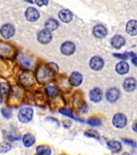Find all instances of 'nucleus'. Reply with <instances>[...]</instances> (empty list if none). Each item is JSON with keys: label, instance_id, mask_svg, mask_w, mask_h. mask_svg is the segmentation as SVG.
<instances>
[{"label": "nucleus", "instance_id": "obj_1", "mask_svg": "<svg viewBox=\"0 0 137 155\" xmlns=\"http://www.w3.org/2000/svg\"><path fill=\"white\" fill-rule=\"evenodd\" d=\"M33 114H34V111L32 108L24 107V108H21L19 110L18 115V118L21 123L26 124V123H28L29 121H31V119L33 118Z\"/></svg>", "mask_w": 137, "mask_h": 155}, {"label": "nucleus", "instance_id": "obj_2", "mask_svg": "<svg viewBox=\"0 0 137 155\" xmlns=\"http://www.w3.org/2000/svg\"><path fill=\"white\" fill-rule=\"evenodd\" d=\"M52 77V72L47 67H42L39 69L37 73V78L39 79L40 83H45L49 81Z\"/></svg>", "mask_w": 137, "mask_h": 155}, {"label": "nucleus", "instance_id": "obj_3", "mask_svg": "<svg viewBox=\"0 0 137 155\" xmlns=\"http://www.w3.org/2000/svg\"><path fill=\"white\" fill-rule=\"evenodd\" d=\"M126 123H127V118L123 114L118 113V114H115L113 117V124L117 129L124 128L126 126Z\"/></svg>", "mask_w": 137, "mask_h": 155}, {"label": "nucleus", "instance_id": "obj_4", "mask_svg": "<svg viewBox=\"0 0 137 155\" xmlns=\"http://www.w3.org/2000/svg\"><path fill=\"white\" fill-rule=\"evenodd\" d=\"M104 66V61L99 56H94L90 61V67L94 71H100Z\"/></svg>", "mask_w": 137, "mask_h": 155}, {"label": "nucleus", "instance_id": "obj_5", "mask_svg": "<svg viewBox=\"0 0 137 155\" xmlns=\"http://www.w3.org/2000/svg\"><path fill=\"white\" fill-rule=\"evenodd\" d=\"M0 33H1L3 38L9 39L15 33V28L11 24H5L4 26H2L1 29H0Z\"/></svg>", "mask_w": 137, "mask_h": 155}, {"label": "nucleus", "instance_id": "obj_6", "mask_svg": "<svg viewBox=\"0 0 137 155\" xmlns=\"http://www.w3.org/2000/svg\"><path fill=\"white\" fill-rule=\"evenodd\" d=\"M51 39H52L51 33L47 29L40 30V31L38 33V41L41 44H48L49 42H50Z\"/></svg>", "mask_w": 137, "mask_h": 155}, {"label": "nucleus", "instance_id": "obj_7", "mask_svg": "<svg viewBox=\"0 0 137 155\" xmlns=\"http://www.w3.org/2000/svg\"><path fill=\"white\" fill-rule=\"evenodd\" d=\"M60 51L64 55H72L75 52V45L72 41H66L61 45Z\"/></svg>", "mask_w": 137, "mask_h": 155}, {"label": "nucleus", "instance_id": "obj_8", "mask_svg": "<svg viewBox=\"0 0 137 155\" xmlns=\"http://www.w3.org/2000/svg\"><path fill=\"white\" fill-rule=\"evenodd\" d=\"M25 16H26V18L30 21V22H34L39 19L40 18V13L39 11L34 8H28L27 10H26V13H25Z\"/></svg>", "mask_w": 137, "mask_h": 155}, {"label": "nucleus", "instance_id": "obj_9", "mask_svg": "<svg viewBox=\"0 0 137 155\" xmlns=\"http://www.w3.org/2000/svg\"><path fill=\"white\" fill-rule=\"evenodd\" d=\"M120 97V91L117 88H111L106 93V99L111 102L114 103L116 102Z\"/></svg>", "mask_w": 137, "mask_h": 155}, {"label": "nucleus", "instance_id": "obj_10", "mask_svg": "<svg viewBox=\"0 0 137 155\" xmlns=\"http://www.w3.org/2000/svg\"><path fill=\"white\" fill-rule=\"evenodd\" d=\"M82 75L81 74H80L79 72H73L71 75H70V78H68V82L70 84L72 85V86H79L81 85V84L82 83Z\"/></svg>", "mask_w": 137, "mask_h": 155}, {"label": "nucleus", "instance_id": "obj_11", "mask_svg": "<svg viewBox=\"0 0 137 155\" xmlns=\"http://www.w3.org/2000/svg\"><path fill=\"white\" fill-rule=\"evenodd\" d=\"M93 35L98 39H102L107 35V29L104 26L97 25L93 28Z\"/></svg>", "mask_w": 137, "mask_h": 155}, {"label": "nucleus", "instance_id": "obj_12", "mask_svg": "<svg viewBox=\"0 0 137 155\" xmlns=\"http://www.w3.org/2000/svg\"><path fill=\"white\" fill-rule=\"evenodd\" d=\"M90 99L94 102L98 103L102 99V92L100 88H94L90 92Z\"/></svg>", "mask_w": 137, "mask_h": 155}, {"label": "nucleus", "instance_id": "obj_13", "mask_svg": "<svg viewBox=\"0 0 137 155\" xmlns=\"http://www.w3.org/2000/svg\"><path fill=\"white\" fill-rule=\"evenodd\" d=\"M59 18H60L61 21H63L65 23H68V22L72 21V19L73 18V15H72V13L70 10H68V9H62L59 13Z\"/></svg>", "mask_w": 137, "mask_h": 155}, {"label": "nucleus", "instance_id": "obj_14", "mask_svg": "<svg viewBox=\"0 0 137 155\" xmlns=\"http://www.w3.org/2000/svg\"><path fill=\"white\" fill-rule=\"evenodd\" d=\"M111 43H112V46L115 49H121L124 44H125V40L123 36H120V35H116L114 36L112 41H111Z\"/></svg>", "mask_w": 137, "mask_h": 155}, {"label": "nucleus", "instance_id": "obj_15", "mask_svg": "<svg viewBox=\"0 0 137 155\" xmlns=\"http://www.w3.org/2000/svg\"><path fill=\"white\" fill-rule=\"evenodd\" d=\"M123 88L126 92H132L136 88V81L134 78H127L123 82Z\"/></svg>", "mask_w": 137, "mask_h": 155}, {"label": "nucleus", "instance_id": "obj_16", "mask_svg": "<svg viewBox=\"0 0 137 155\" xmlns=\"http://www.w3.org/2000/svg\"><path fill=\"white\" fill-rule=\"evenodd\" d=\"M126 32L132 36H135L137 33V22L136 20H130L126 25Z\"/></svg>", "mask_w": 137, "mask_h": 155}, {"label": "nucleus", "instance_id": "obj_17", "mask_svg": "<svg viewBox=\"0 0 137 155\" xmlns=\"http://www.w3.org/2000/svg\"><path fill=\"white\" fill-rule=\"evenodd\" d=\"M20 82L24 85H31L34 83V78L31 74L25 73L20 76Z\"/></svg>", "mask_w": 137, "mask_h": 155}, {"label": "nucleus", "instance_id": "obj_18", "mask_svg": "<svg viewBox=\"0 0 137 155\" xmlns=\"http://www.w3.org/2000/svg\"><path fill=\"white\" fill-rule=\"evenodd\" d=\"M58 27H59V22L54 18H49L45 22V28L49 32L58 28Z\"/></svg>", "mask_w": 137, "mask_h": 155}, {"label": "nucleus", "instance_id": "obj_19", "mask_svg": "<svg viewBox=\"0 0 137 155\" xmlns=\"http://www.w3.org/2000/svg\"><path fill=\"white\" fill-rule=\"evenodd\" d=\"M115 69L119 74H125L129 71V64L125 63V61H121V63L117 64Z\"/></svg>", "mask_w": 137, "mask_h": 155}, {"label": "nucleus", "instance_id": "obj_20", "mask_svg": "<svg viewBox=\"0 0 137 155\" xmlns=\"http://www.w3.org/2000/svg\"><path fill=\"white\" fill-rule=\"evenodd\" d=\"M22 140H23L24 146L27 147V148L31 147L34 143H35V138H34L33 135H31V134H29V133L25 134L24 137H23V139H22Z\"/></svg>", "mask_w": 137, "mask_h": 155}, {"label": "nucleus", "instance_id": "obj_21", "mask_svg": "<svg viewBox=\"0 0 137 155\" xmlns=\"http://www.w3.org/2000/svg\"><path fill=\"white\" fill-rule=\"evenodd\" d=\"M51 150L47 145H40L37 147V154L36 155H50Z\"/></svg>", "mask_w": 137, "mask_h": 155}, {"label": "nucleus", "instance_id": "obj_22", "mask_svg": "<svg viewBox=\"0 0 137 155\" xmlns=\"http://www.w3.org/2000/svg\"><path fill=\"white\" fill-rule=\"evenodd\" d=\"M108 147H109V149L112 151L116 152V153L119 152L121 150V149H122L121 143L119 141H117V140H111V141H109L108 142Z\"/></svg>", "mask_w": 137, "mask_h": 155}, {"label": "nucleus", "instance_id": "obj_23", "mask_svg": "<svg viewBox=\"0 0 137 155\" xmlns=\"http://www.w3.org/2000/svg\"><path fill=\"white\" fill-rule=\"evenodd\" d=\"M11 53V48L7 44H0V55L8 56Z\"/></svg>", "mask_w": 137, "mask_h": 155}, {"label": "nucleus", "instance_id": "obj_24", "mask_svg": "<svg viewBox=\"0 0 137 155\" xmlns=\"http://www.w3.org/2000/svg\"><path fill=\"white\" fill-rule=\"evenodd\" d=\"M46 91H47L48 96H49V97H56V96L59 94V91H58L57 87H55V86H53V85H48V86L46 87Z\"/></svg>", "mask_w": 137, "mask_h": 155}, {"label": "nucleus", "instance_id": "obj_25", "mask_svg": "<svg viewBox=\"0 0 137 155\" xmlns=\"http://www.w3.org/2000/svg\"><path fill=\"white\" fill-rule=\"evenodd\" d=\"M20 63L22 64L23 66L25 67H27V68H30L33 66V61L31 59L27 58V57H25V56H22L20 58Z\"/></svg>", "mask_w": 137, "mask_h": 155}, {"label": "nucleus", "instance_id": "obj_26", "mask_svg": "<svg viewBox=\"0 0 137 155\" xmlns=\"http://www.w3.org/2000/svg\"><path fill=\"white\" fill-rule=\"evenodd\" d=\"M12 146L9 142H7V141H3L0 143V152L1 153H5V152H8L11 150Z\"/></svg>", "mask_w": 137, "mask_h": 155}, {"label": "nucleus", "instance_id": "obj_27", "mask_svg": "<svg viewBox=\"0 0 137 155\" xmlns=\"http://www.w3.org/2000/svg\"><path fill=\"white\" fill-rule=\"evenodd\" d=\"M88 124L91 126H93V127H98L101 124V121L97 117H91L88 119Z\"/></svg>", "mask_w": 137, "mask_h": 155}, {"label": "nucleus", "instance_id": "obj_28", "mask_svg": "<svg viewBox=\"0 0 137 155\" xmlns=\"http://www.w3.org/2000/svg\"><path fill=\"white\" fill-rule=\"evenodd\" d=\"M59 112H60V114H62V115H64V116H67V117H71V118L76 119V117L73 116L72 112L70 109H68V108H61V109L59 110Z\"/></svg>", "mask_w": 137, "mask_h": 155}, {"label": "nucleus", "instance_id": "obj_29", "mask_svg": "<svg viewBox=\"0 0 137 155\" xmlns=\"http://www.w3.org/2000/svg\"><path fill=\"white\" fill-rule=\"evenodd\" d=\"M1 113L3 115V117L7 119H9L12 117V112L9 108H2L1 109Z\"/></svg>", "mask_w": 137, "mask_h": 155}, {"label": "nucleus", "instance_id": "obj_30", "mask_svg": "<svg viewBox=\"0 0 137 155\" xmlns=\"http://www.w3.org/2000/svg\"><path fill=\"white\" fill-rule=\"evenodd\" d=\"M85 136L87 137H91V138H95V139H99V134L97 133V131L95 130H88L84 133Z\"/></svg>", "mask_w": 137, "mask_h": 155}, {"label": "nucleus", "instance_id": "obj_31", "mask_svg": "<svg viewBox=\"0 0 137 155\" xmlns=\"http://www.w3.org/2000/svg\"><path fill=\"white\" fill-rule=\"evenodd\" d=\"M8 91V87L5 83H2L1 84H0V93H1L2 95L7 94Z\"/></svg>", "mask_w": 137, "mask_h": 155}, {"label": "nucleus", "instance_id": "obj_32", "mask_svg": "<svg viewBox=\"0 0 137 155\" xmlns=\"http://www.w3.org/2000/svg\"><path fill=\"white\" fill-rule=\"evenodd\" d=\"M48 68L53 73V72H55V73H57L58 71H59V67L57 66V64H52V63H50V64H49V66H48Z\"/></svg>", "mask_w": 137, "mask_h": 155}, {"label": "nucleus", "instance_id": "obj_33", "mask_svg": "<svg viewBox=\"0 0 137 155\" xmlns=\"http://www.w3.org/2000/svg\"><path fill=\"white\" fill-rule=\"evenodd\" d=\"M113 56L116 57V58H118V59L126 60V59L128 58V56H129V53H128V52H125V53H123V54H117V53H115V54H113Z\"/></svg>", "mask_w": 137, "mask_h": 155}, {"label": "nucleus", "instance_id": "obj_34", "mask_svg": "<svg viewBox=\"0 0 137 155\" xmlns=\"http://www.w3.org/2000/svg\"><path fill=\"white\" fill-rule=\"evenodd\" d=\"M35 2L38 6L42 7V6H47L49 3V0H35Z\"/></svg>", "mask_w": 137, "mask_h": 155}, {"label": "nucleus", "instance_id": "obj_35", "mask_svg": "<svg viewBox=\"0 0 137 155\" xmlns=\"http://www.w3.org/2000/svg\"><path fill=\"white\" fill-rule=\"evenodd\" d=\"M123 142H125L126 144H130V145H132V147H136V143H135L134 141H132V140H125V139H123Z\"/></svg>", "mask_w": 137, "mask_h": 155}, {"label": "nucleus", "instance_id": "obj_36", "mask_svg": "<svg viewBox=\"0 0 137 155\" xmlns=\"http://www.w3.org/2000/svg\"><path fill=\"white\" fill-rule=\"evenodd\" d=\"M63 125H64V127H65V128H70V127L72 126V124H71V122H70V121H64Z\"/></svg>", "mask_w": 137, "mask_h": 155}, {"label": "nucleus", "instance_id": "obj_37", "mask_svg": "<svg viewBox=\"0 0 137 155\" xmlns=\"http://www.w3.org/2000/svg\"><path fill=\"white\" fill-rule=\"evenodd\" d=\"M132 64H133L134 65H136V55L132 56Z\"/></svg>", "mask_w": 137, "mask_h": 155}, {"label": "nucleus", "instance_id": "obj_38", "mask_svg": "<svg viewBox=\"0 0 137 155\" xmlns=\"http://www.w3.org/2000/svg\"><path fill=\"white\" fill-rule=\"evenodd\" d=\"M132 130H133V131H135V132L137 131V130H136V122L133 124V126H132Z\"/></svg>", "mask_w": 137, "mask_h": 155}, {"label": "nucleus", "instance_id": "obj_39", "mask_svg": "<svg viewBox=\"0 0 137 155\" xmlns=\"http://www.w3.org/2000/svg\"><path fill=\"white\" fill-rule=\"evenodd\" d=\"M26 1H27L28 3H33V1H32V0H26Z\"/></svg>", "mask_w": 137, "mask_h": 155}, {"label": "nucleus", "instance_id": "obj_40", "mask_svg": "<svg viewBox=\"0 0 137 155\" xmlns=\"http://www.w3.org/2000/svg\"><path fill=\"white\" fill-rule=\"evenodd\" d=\"M123 155H130V154H129V153H127V152H125V153H123Z\"/></svg>", "mask_w": 137, "mask_h": 155}, {"label": "nucleus", "instance_id": "obj_41", "mask_svg": "<svg viewBox=\"0 0 137 155\" xmlns=\"http://www.w3.org/2000/svg\"><path fill=\"white\" fill-rule=\"evenodd\" d=\"M61 155H66V154H61Z\"/></svg>", "mask_w": 137, "mask_h": 155}, {"label": "nucleus", "instance_id": "obj_42", "mask_svg": "<svg viewBox=\"0 0 137 155\" xmlns=\"http://www.w3.org/2000/svg\"><path fill=\"white\" fill-rule=\"evenodd\" d=\"M0 104H1V101H0Z\"/></svg>", "mask_w": 137, "mask_h": 155}]
</instances>
